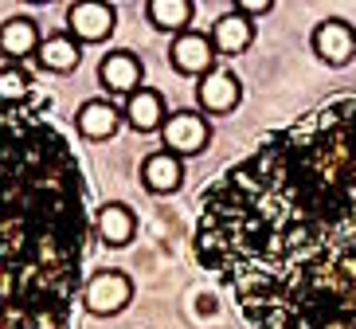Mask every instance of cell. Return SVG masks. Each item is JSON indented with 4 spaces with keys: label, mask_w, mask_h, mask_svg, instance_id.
<instances>
[{
    "label": "cell",
    "mask_w": 356,
    "mask_h": 329,
    "mask_svg": "<svg viewBox=\"0 0 356 329\" xmlns=\"http://www.w3.org/2000/svg\"><path fill=\"white\" fill-rule=\"evenodd\" d=\"M196 255L259 329H356V98L266 134L204 196Z\"/></svg>",
    "instance_id": "cell-1"
},
{
    "label": "cell",
    "mask_w": 356,
    "mask_h": 329,
    "mask_svg": "<svg viewBox=\"0 0 356 329\" xmlns=\"http://www.w3.org/2000/svg\"><path fill=\"white\" fill-rule=\"evenodd\" d=\"M180 181H184V161L177 153L161 149V153H149L141 161V184L149 192H177Z\"/></svg>",
    "instance_id": "cell-12"
},
{
    "label": "cell",
    "mask_w": 356,
    "mask_h": 329,
    "mask_svg": "<svg viewBox=\"0 0 356 329\" xmlns=\"http://www.w3.org/2000/svg\"><path fill=\"white\" fill-rule=\"evenodd\" d=\"M40 28H35L32 16H12V20L0 24V55L8 59H28V55H40Z\"/></svg>",
    "instance_id": "cell-13"
},
{
    "label": "cell",
    "mask_w": 356,
    "mask_h": 329,
    "mask_svg": "<svg viewBox=\"0 0 356 329\" xmlns=\"http://www.w3.org/2000/svg\"><path fill=\"white\" fill-rule=\"evenodd\" d=\"M118 122H122V110L114 102H106V98H86L79 114H74V129H79V138L86 141H106L114 138Z\"/></svg>",
    "instance_id": "cell-10"
},
{
    "label": "cell",
    "mask_w": 356,
    "mask_h": 329,
    "mask_svg": "<svg viewBox=\"0 0 356 329\" xmlns=\"http://www.w3.org/2000/svg\"><path fill=\"white\" fill-rule=\"evenodd\" d=\"M40 67L43 71H55V74H67L79 67V43L71 40V35H47V40L40 43Z\"/></svg>",
    "instance_id": "cell-17"
},
{
    "label": "cell",
    "mask_w": 356,
    "mask_h": 329,
    "mask_svg": "<svg viewBox=\"0 0 356 329\" xmlns=\"http://www.w3.org/2000/svg\"><path fill=\"white\" fill-rule=\"evenodd\" d=\"M141 74H145V67H141V59L134 51H110L98 63V79H102V86L110 95L129 98L134 90H141Z\"/></svg>",
    "instance_id": "cell-9"
},
{
    "label": "cell",
    "mask_w": 356,
    "mask_h": 329,
    "mask_svg": "<svg viewBox=\"0 0 356 329\" xmlns=\"http://www.w3.org/2000/svg\"><path fill=\"white\" fill-rule=\"evenodd\" d=\"M314 51H317V59H325V63H333V67H341V63H348L356 55V32H353V24L348 20H321L314 28Z\"/></svg>",
    "instance_id": "cell-6"
},
{
    "label": "cell",
    "mask_w": 356,
    "mask_h": 329,
    "mask_svg": "<svg viewBox=\"0 0 356 329\" xmlns=\"http://www.w3.org/2000/svg\"><path fill=\"white\" fill-rule=\"evenodd\" d=\"M161 138H165V149L177 153V157H192V153H204L211 138L208 118L196 114V110H177L168 114V122L161 126Z\"/></svg>",
    "instance_id": "cell-4"
},
{
    "label": "cell",
    "mask_w": 356,
    "mask_h": 329,
    "mask_svg": "<svg viewBox=\"0 0 356 329\" xmlns=\"http://www.w3.org/2000/svg\"><path fill=\"white\" fill-rule=\"evenodd\" d=\"M129 298H134V282L129 275L122 271H95V275L83 282V306L90 314H118V310L129 306Z\"/></svg>",
    "instance_id": "cell-3"
},
{
    "label": "cell",
    "mask_w": 356,
    "mask_h": 329,
    "mask_svg": "<svg viewBox=\"0 0 356 329\" xmlns=\"http://www.w3.org/2000/svg\"><path fill=\"white\" fill-rule=\"evenodd\" d=\"M239 98H243V86L239 79L231 71H208L204 79L196 83V102L204 114H231V110L239 106Z\"/></svg>",
    "instance_id": "cell-5"
},
{
    "label": "cell",
    "mask_w": 356,
    "mask_h": 329,
    "mask_svg": "<svg viewBox=\"0 0 356 329\" xmlns=\"http://www.w3.org/2000/svg\"><path fill=\"white\" fill-rule=\"evenodd\" d=\"M251 43H254V28H251V20H247L243 12L231 8L211 24V47H216V51L239 55V51H247Z\"/></svg>",
    "instance_id": "cell-14"
},
{
    "label": "cell",
    "mask_w": 356,
    "mask_h": 329,
    "mask_svg": "<svg viewBox=\"0 0 356 329\" xmlns=\"http://www.w3.org/2000/svg\"><path fill=\"white\" fill-rule=\"evenodd\" d=\"M86 188L47 102H0V329H71Z\"/></svg>",
    "instance_id": "cell-2"
},
{
    "label": "cell",
    "mask_w": 356,
    "mask_h": 329,
    "mask_svg": "<svg viewBox=\"0 0 356 329\" xmlns=\"http://www.w3.org/2000/svg\"><path fill=\"white\" fill-rule=\"evenodd\" d=\"M126 122L134 129H141V134H149V129H161L168 122V110H165V95L161 90H153V86H141V90H134V95L126 98Z\"/></svg>",
    "instance_id": "cell-11"
},
{
    "label": "cell",
    "mask_w": 356,
    "mask_h": 329,
    "mask_svg": "<svg viewBox=\"0 0 356 329\" xmlns=\"http://www.w3.org/2000/svg\"><path fill=\"white\" fill-rule=\"evenodd\" d=\"M168 59H172V67H177L180 74H204L216 71L211 67V59H216V47H211V35H200V32H180L177 40H172V51H168Z\"/></svg>",
    "instance_id": "cell-7"
},
{
    "label": "cell",
    "mask_w": 356,
    "mask_h": 329,
    "mask_svg": "<svg viewBox=\"0 0 356 329\" xmlns=\"http://www.w3.org/2000/svg\"><path fill=\"white\" fill-rule=\"evenodd\" d=\"M32 98V74L20 67H0V102H28Z\"/></svg>",
    "instance_id": "cell-18"
},
{
    "label": "cell",
    "mask_w": 356,
    "mask_h": 329,
    "mask_svg": "<svg viewBox=\"0 0 356 329\" xmlns=\"http://www.w3.org/2000/svg\"><path fill=\"white\" fill-rule=\"evenodd\" d=\"M192 12H196L192 0H149V4H145L149 24L161 28V32H188Z\"/></svg>",
    "instance_id": "cell-16"
},
{
    "label": "cell",
    "mask_w": 356,
    "mask_h": 329,
    "mask_svg": "<svg viewBox=\"0 0 356 329\" xmlns=\"http://www.w3.org/2000/svg\"><path fill=\"white\" fill-rule=\"evenodd\" d=\"M67 28L74 43H98L114 32V8L110 4H71L67 12Z\"/></svg>",
    "instance_id": "cell-8"
},
{
    "label": "cell",
    "mask_w": 356,
    "mask_h": 329,
    "mask_svg": "<svg viewBox=\"0 0 356 329\" xmlns=\"http://www.w3.org/2000/svg\"><path fill=\"white\" fill-rule=\"evenodd\" d=\"M270 8H274L270 0H239V4H235V12H243L247 20H251V16H262V12H270Z\"/></svg>",
    "instance_id": "cell-19"
},
{
    "label": "cell",
    "mask_w": 356,
    "mask_h": 329,
    "mask_svg": "<svg viewBox=\"0 0 356 329\" xmlns=\"http://www.w3.org/2000/svg\"><path fill=\"white\" fill-rule=\"evenodd\" d=\"M95 232H98V239H102V243L122 247V243H129V239H134L137 220H134V212H129L126 204H102V208H98V216H95Z\"/></svg>",
    "instance_id": "cell-15"
}]
</instances>
